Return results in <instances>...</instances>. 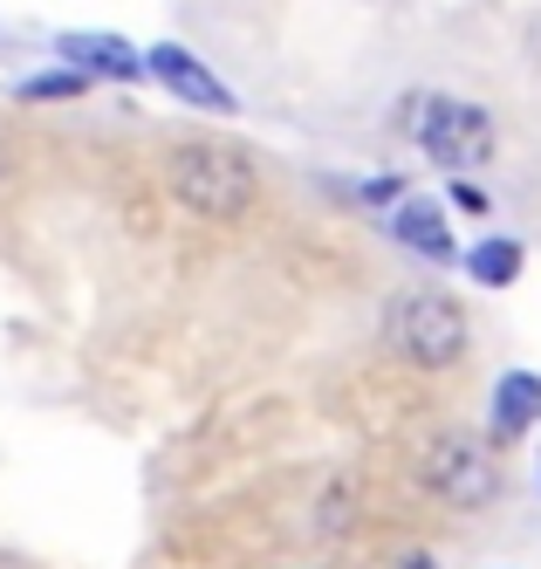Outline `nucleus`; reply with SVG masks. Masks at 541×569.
<instances>
[{
    "instance_id": "nucleus-1",
    "label": "nucleus",
    "mask_w": 541,
    "mask_h": 569,
    "mask_svg": "<svg viewBox=\"0 0 541 569\" xmlns=\"http://www.w3.org/2000/svg\"><path fill=\"white\" fill-rule=\"evenodd\" d=\"M172 192L206 220H233L254 207V166L227 144H186L172 158Z\"/></svg>"
},
{
    "instance_id": "nucleus-2",
    "label": "nucleus",
    "mask_w": 541,
    "mask_h": 569,
    "mask_svg": "<svg viewBox=\"0 0 541 569\" xmlns=\"http://www.w3.org/2000/svg\"><path fill=\"white\" fill-rule=\"evenodd\" d=\"M404 124L425 144L432 166H445V172H473V166L493 158V117L460 103V97H419L404 110Z\"/></svg>"
},
{
    "instance_id": "nucleus-3",
    "label": "nucleus",
    "mask_w": 541,
    "mask_h": 569,
    "mask_svg": "<svg viewBox=\"0 0 541 569\" xmlns=\"http://www.w3.org/2000/svg\"><path fill=\"white\" fill-rule=\"evenodd\" d=\"M391 343L411 363H425V371H445V363H460V350H467V316L452 296H404L398 316H391Z\"/></svg>"
},
{
    "instance_id": "nucleus-4",
    "label": "nucleus",
    "mask_w": 541,
    "mask_h": 569,
    "mask_svg": "<svg viewBox=\"0 0 541 569\" xmlns=\"http://www.w3.org/2000/svg\"><path fill=\"white\" fill-rule=\"evenodd\" d=\"M425 487H432V495H445L452 508H480V501H493L501 473H493L487 446H473V439H439L432 453H425Z\"/></svg>"
},
{
    "instance_id": "nucleus-5",
    "label": "nucleus",
    "mask_w": 541,
    "mask_h": 569,
    "mask_svg": "<svg viewBox=\"0 0 541 569\" xmlns=\"http://www.w3.org/2000/svg\"><path fill=\"white\" fill-rule=\"evenodd\" d=\"M144 76H158V83L172 90L179 103H192V110H213V117H233V110H240V97L220 83V76L206 69V62H192L186 49H172V42L144 56Z\"/></svg>"
},
{
    "instance_id": "nucleus-6",
    "label": "nucleus",
    "mask_w": 541,
    "mask_h": 569,
    "mask_svg": "<svg viewBox=\"0 0 541 569\" xmlns=\"http://www.w3.org/2000/svg\"><path fill=\"white\" fill-rule=\"evenodd\" d=\"M56 49H62V62H76L82 76H117V83H138V76H144V56H131L117 34H97V28L62 34Z\"/></svg>"
},
{
    "instance_id": "nucleus-7",
    "label": "nucleus",
    "mask_w": 541,
    "mask_h": 569,
    "mask_svg": "<svg viewBox=\"0 0 541 569\" xmlns=\"http://www.w3.org/2000/svg\"><path fill=\"white\" fill-rule=\"evenodd\" d=\"M398 240L411 254H425V261H452V233H445V213L432 207V199H404L398 207Z\"/></svg>"
},
{
    "instance_id": "nucleus-8",
    "label": "nucleus",
    "mask_w": 541,
    "mask_h": 569,
    "mask_svg": "<svg viewBox=\"0 0 541 569\" xmlns=\"http://www.w3.org/2000/svg\"><path fill=\"white\" fill-rule=\"evenodd\" d=\"M534 419H541V378H534V371L501 378V391H493V432H501V439H521Z\"/></svg>"
},
{
    "instance_id": "nucleus-9",
    "label": "nucleus",
    "mask_w": 541,
    "mask_h": 569,
    "mask_svg": "<svg viewBox=\"0 0 541 569\" xmlns=\"http://www.w3.org/2000/svg\"><path fill=\"white\" fill-rule=\"evenodd\" d=\"M467 268H473L480 289H508V281L521 274V240H480V248L467 254Z\"/></svg>"
},
{
    "instance_id": "nucleus-10",
    "label": "nucleus",
    "mask_w": 541,
    "mask_h": 569,
    "mask_svg": "<svg viewBox=\"0 0 541 569\" xmlns=\"http://www.w3.org/2000/svg\"><path fill=\"white\" fill-rule=\"evenodd\" d=\"M82 90H90V76H82L76 62H62V69H49V76H34L21 97H28V103H56V97H82Z\"/></svg>"
},
{
    "instance_id": "nucleus-11",
    "label": "nucleus",
    "mask_w": 541,
    "mask_h": 569,
    "mask_svg": "<svg viewBox=\"0 0 541 569\" xmlns=\"http://www.w3.org/2000/svg\"><path fill=\"white\" fill-rule=\"evenodd\" d=\"M452 199H460V213H487V207H493V199H487L473 179H460V186H452Z\"/></svg>"
},
{
    "instance_id": "nucleus-12",
    "label": "nucleus",
    "mask_w": 541,
    "mask_h": 569,
    "mask_svg": "<svg viewBox=\"0 0 541 569\" xmlns=\"http://www.w3.org/2000/svg\"><path fill=\"white\" fill-rule=\"evenodd\" d=\"M404 569H439V562L432 556H404Z\"/></svg>"
}]
</instances>
